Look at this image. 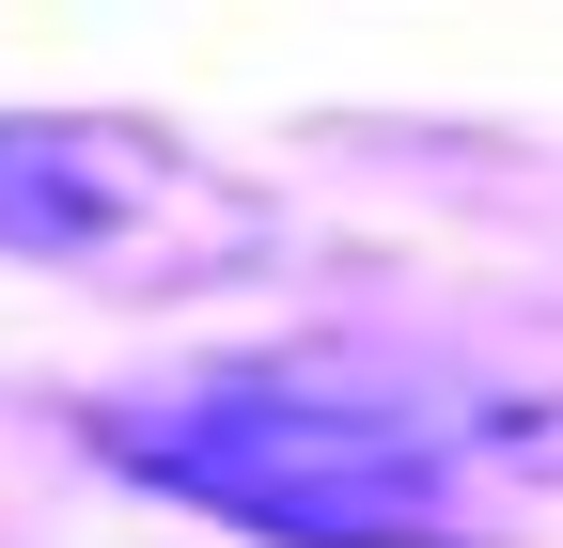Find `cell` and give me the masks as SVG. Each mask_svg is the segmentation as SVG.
Instances as JSON below:
<instances>
[{"mask_svg": "<svg viewBox=\"0 0 563 548\" xmlns=\"http://www.w3.org/2000/svg\"><path fill=\"white\" fill-rule=\"evenodd\" d=\"M95 454L235 517L266 548H454V454L407 407L313 392V376H188V392H110Z\"/></svg>", "mask_w": 563, "mask_h": 548, "instance_id": "1", "label": "cell"}, {"mask_svg": "<svg viewBox=\"0 0 563 548\" xmlns=\"http://www.w3.org/2000/svg\"><path fill=\"white\" fill-rule=\"evenodd\" d=\"M266 188L125 110H0V251L95 298H203L266 266Z\"/></svg>", "mask_w": 563, "mask_h": 548, "instance_id": "2", "label": "cell"}]
</instances>
